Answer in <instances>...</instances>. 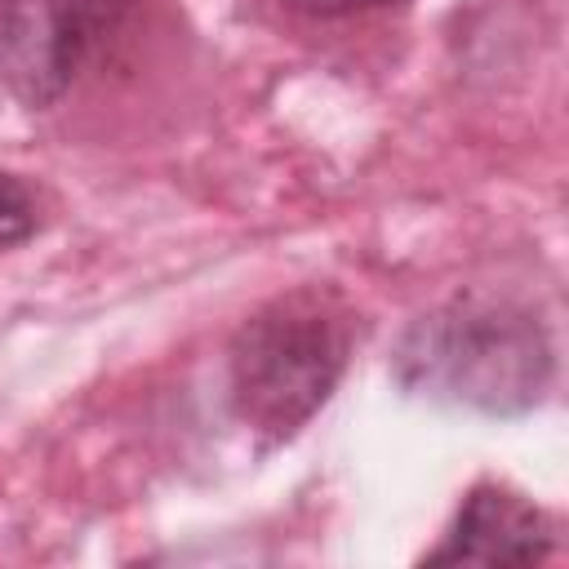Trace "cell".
<instances>
[{
  "mask_svg": "<svg viewBox=\"0 0 569 569\" xmlns=\"http://www.w3.org/2000/svg\"><path fill=\"white\" fill-rule=\"evenodd\" d=\"M133 0H0V80L27 111H49L120 36Z\"/></svg>",
  "mask_w": 569,
  "mask_h": 569,
  "instance_id": "obj_3",
  "label": "cell"
},
{
  "mask_svg": "<svg viewBox=\"0 0 569 569\" xmlns=\"http://www.w3.org/2000/svg\"><path fill=\"white\" fill-rule=\"evenodd\" d=\"M293 13L320 18V22H338V18H360V13H378V9H396L409 0H284Z\"/></svg>",
  "mask_w": 569,
  "mask_h": 569,
  "instance_id": "obj_6",
  "label": "cell"
},
{
  "mask_svg": "<svg viewBox=\"0 0 569 569\" xmlns=\"http://www.w3.org/2000/svg\"><path fill=\"white\" fill-rule=\"evenodd\" d=\"M556 551L551 516L511 485L480 480L458 502L427 565H538Z\"/></svg>",
  "mask_w": 569,
  "mask_h": 569,
  "instance_id": "obj_4",
  "label": "cell"
},
{
  "mask_svg": "<svg viewBox=\"0 0 569 569\" xmlns=\"http://www.w3.org/2000/svg\"><path fill=\"white\" fill-rule=\"evenodd\" d=\"M351 311L338 293L302 284L258 307L227 347L231 413L262 445L293 440L338 391L351 360Z\"/></svg>",
  "mask_w": 569,
  "mask_h": 569,
  "instance_id": "obj_2",
  "label": "cell"
},
{
  "mask_svg": "<svg viewBox=\"0 0 569 569\" xmlns=\"http://www.w3.org/2000/svg\"><path fill=\"white\" fill-rule=\"evenodd\" d=\"M391 373L409 396L485 418H520L547 400L556 351L525 302L458 293L400 333Z\"/></svg>",
  "mask_w": 569,
  "mask_h": 569,
  "instance_id": "obj_1",
  "label": "cell"
},
{
  "mask_svg": "<svg viewBox=\"0 0 569 569\" xmlns=\"http://www.w3.org/2000/svg\"><path fill=\"white\" fill-rule=\"evenodd\" d=\"M40 227V209H36V191L18 178L0 169V249H13L22 240H31Z\"/></svg>",
  "mask_w": 569,
  "mask_h": 569,
  "instance_id": "obj_5",
  "label": "cell"
}]
</instances>
